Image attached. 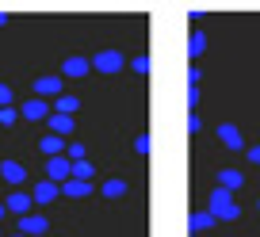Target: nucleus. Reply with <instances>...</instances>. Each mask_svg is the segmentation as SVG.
Instances as JSON below:
<instances>
[{"label":"nucleus","mask_w":260,"mask_h":237,"mask_svg":"<svg viewBox=\"0 0 260 237\" xmlns=\"http://www.w3.org/2000/svg\"><path fill=\"white\" fill-rule=\"evenodd\" d=\"M241 184H245V176H241L237 168H222V172H218V188H226V191H237Z\"/></svg>","instance_id":"obj_15"},{"label":"nucleus","mask_w":260,"mask_h":237,"mask_svg":"<svg viewBox=\"0 0 260 237\" xmlns=\"http://www.w3.org/2000/svg\"><path fill=\"white\" fill-rule=\"evenodd\" d=\"M12 104V88H8V84H0V107H8Z\"/></svg>","instance_id":"obj_26"},{"label":"nucleus","mask_w":260,"mask_h":237,"mask_svg":"<svg viewBox=\"0 0 260 237\" xmlns=\"http://www.w3.org/2000/svg\"><path fill=\"white\" fill-rule=\"evenodd\" d=\"M203 50H207V35L191 31V57H203Z\"/></svg>","instance_id":"obj_20"},{"label":"nucleus","mask_w":260,"mask_h":237,"mask_svg":"<svg viewBox=\"0 0 260 237\" xmlns=\"http://www.w3.org/2000/svg\"><path fill=\"white\" fill-rule=\"evenodd\" d=\"M218 142L226 149H234V153H245V138H241V130H237L234 123H218Z\"/></svg>","instance_id":"obj_4"},{"label":"nucleus","mask_w":260,"mask_h":237,"mask_svg":"<svg viewBox=\"0 0 260 237\" xmlns=\"http://www.w3.org/2000/svg\"><path fill=\"white\" fill-rule=\"evenodd\" d=\"M187 130H191V134H199V130H203V119H199V115H187Z\"/></svg>","instance_id":"obj_24"},{"label":"nucleus","mask_w":260,"mask_h":237,"mask_svg":"<svg viewBox=\"0 0 260 237\" xmlns=\"http://www.w3.org/2000/svg\"><path fill=\"white\" fill-rule=\"evenodd\" d=\"M214 222H218V218H214L211 211H195L191 214V233H203V229H211Z\"/></svg>","instance_id":"obj_16"},{"label":"nucleus","mask_w":260,"mask_h":237,"mask_svg":"<svg viewBox=\"0 0 260 237\" xmlns=\"http://www.w3.org/2000/svg\"><path fill=\"white\" fill-rule=\"evenodd\" d=\"M19 115L31 119V123H35V119H50V104H46V99H39V96H31L23 107H19Z\"/></svg>","instance_id":"obj_8"},{"label":"nucleus","mask_w":260,"mask_h":237,"mask_svg":"<svg viewBox=\"0 0 260 237\" xmlns=\"http://www.w3.org/2000/svg\"><path fill=\"white\" fill-rule=\"evenodd\" d=\"M61 195L84 199V195H92V184H88V180H65V184H61Z\"/></svg>","instance_id":"obj_13"},{"label":"nucleus","mask_w":260,"mask_h":237,"mask_svg":"<svg viewBox=\"0 0 260 237\" xmlns=\"http://www.w3.org/2000/svg\"><path fill=\"white\" fill-rule=\"evenodd\" d=\"M122 65H126V57H122L119 50H100V54L92 57V69H96V73H119Z\"/></svg>","instance_id":"obj_2"},{"label":"nucleus","mask_w":260,"mask_h":237,"mask_svg":"<svg viewBox=\"0 0 260 237\" xmlns=\"http://www.w3.org/2000/svg\"><path fill=\"white\" fill-rule=\"evenodd\" d=\"M0 23H8V16H4V12H0Z\"/></svg>","instance_id":"obj_28"},{"label":"nucleus","mask_w":260,"mask_h":237,"mask_svg":"<svg viewBox=\"0 0 260 237\" xmlns=\"http://www.w3.org/2000/svg\"><path fill=\"white\" fill-rule=\"evenodd\" d=\"M245 153H249V161H252V164H260V146H249Z\"/></svg>","instance_id":"obj_27"},{"label":"nucleus","mask_w":260,"mask_h":237,"mask_svg":"<svg viewBox=\"0 0 260 237\" xmlns=\"http://www.w3.org/2000/svg\"><path fill=\"white\" fill-rule=\"evenodd\" d=\"M46 229H50L46 214H23L19 218V233H27V237H42Z\"/></svg>","instance_id":"obj_5"},{"label":"nucleus","mask_w":260,"mask_h":237,"mask_svg":"<svg viewBox=\"0 0 260 237\" xmlns=\"http://www.w3.org/2000/svg\"><path fill=\"white\" fill-rule=\"evenodd\" d=\"M134 149H138V153H149V134H138V138H134Z\"/></svg>","instance_id":"obj_25"},{"label":"nucleus","mask_w":260,"mask_h":237,"mask_svg":"<svg viewBox=\"0 0 260 237\" xmlns=\"http://www.w3.org/2000/svg\"><path fill=\"white\" fill-rule=\"evenodd\" d=\"M4 211H8V207H4V203H0V218H4Z\"/></svg>","instance_id":"obj_29"},{"label":"nucleus","mask_w":260,"mask_h":237,"mask_svg":"<svg viewBox=\"0 0 260 237\" xmlns=\"http://www.w3.org/2000/svg\"><path fill=\"white\" fill-rule=\"evenodd\" d=\"M211 214H214L218 222L241 218V207L234 203V191H226V188H218V184H214V191H211Z\"/></svg>","instance_id":"obj_1"},{"label":"nucleus","mask_w":260,"mask_h":237,"mask_svg":"<svg viewBox=\"0 0 260 237\" xmlns=\"http://www.w3.org/2000/svg\"><path fill=\"white\" fill-rule=\"evenodd\" d=\"M16 119H19L16 107H0V126H16Z\"/></svg>","instance_id":"obj_21"},{"label":"nucleus","mask_w":260,"mask_h":237,"mask_svg":"<svg viewBox=\"0 0 260 237\" xmlns=\"http://www.w3.org/2000/svg\"><path fill=\"white\" fill-rule=\"evenodd\" d=\"M39 149H42L46 157H61V153H65L69 146H65V138H57V134H46V138L39 142Z\"/></svg>","instance_id":"obj_14"},{"label":"nucleus","mask_w":260,"mask_h":237,"mask_svg":"<svg viewBox=\"0 0 260 237\" xmlns=\"http://www.w3.org/2000/svg\"><path fill=\"white\" fill-rule=\"evenodd\" d=\"M130 69H134V73H149V57H146V54H138L134 61H130Z\"/></svg>","instance_id":"obj_23"},{"label":"nucleus","mask_w":260,"mask_h":237,"mask_svg":"<svg viewBox=\"0 0 260 237\" xmlns=\"http://www.w3.org/2000/svg\"><path fill=\"white\" fill-rule=\"evenodd\" d=\"M92 172H96V168H92L88 161H73V180H88L92 184Z\"/></svg>","instance_id":"obj_19"},{"label":"nucleus","mask_w":260,"mask_h":237,"mask_svg":"<svg viewBox=\"0 0 260 237\" xmlns=\"http://www.w3.org/2000/svg\"><path fill=\"white\" fill-rule=\"evenodd\" d=\"M12 237H27V233H12Z\"/></svg>","instance_id":"obj_30"},{"label":"nucleus","mask_w":260,"mask_h":237,"mask_svg":"<svg viewBox=\"0 0 260 237\" xmlns=\"http://www.w3.org/2000/svg\"><path fill=\"white\" fill-rule=\"evenodd\" d=\"M77 107H81V99H77V96H65V92L54 99V111H57V115H73Z\"/></svg>","instance_id":"obj_17"},{"label":"nucleus","mask_w":260,"mask_h":237,"mask_svg":"<svg viewBox=\"0 0 260 237\" xmlns=\"http://www.w3.org/2000/svg\"><path fill=\"white\" fill-rule=\"evenodd\" d=\"M46 176L54 184L73 180V161H69V157H50V161H46Z\"/></svg>","instance_id":"obj_3"},{"label":"nucleus","mask_w":260,"mask_h":237,"mask_svg":"<svg viewBox=\"0 0 260 237\" xmlns=\"http://www.w3.org/2000/svg\"><path fill=\"white\" fill-rule=\"evenodd\" d=\"M4 207H8L12 214H19V218H23V214L35 207V195H27V191H12V195L4 199Z\"/></svg>","instance_id":"obj_9"},{"label":"nucleus","mask_w":260,"mask_h":237,"mask_svg":"<svg viewBox=\"0 0 260 237\" xmlns=\"http://www.w3.org/2000/svg\"><path fill=\"white\" fill-rule=\"evenodd\" d=\"M256 207H260V203H256Z\"/></svg>","instance_id":"obj_31"},{"label":"nucleus","mask_w":260,"mask_h":237,"mask_svg":"<svg viewBox=\"0 0 260 237\" xmlns=\"http://www.w3.org/2000/svg\"><path fill=\"white\" fill-rule=\"evenodd\" d=\"M0 176H4L8 184H23L27 180V168L19 161H0Z\"/></svg>","instance_id":"obj_12"},{"label":"nucleus","mask_w":260,"mask_h":237,"mask_svg":"<svg viewBox=\"0 0 260 237\" xmlns=\"http://www.w3.org/2000/svg\"><path fill=\"white\" fill-rule=\"evenodd\" d=\"M61 88H65V81L61 77H39V81H35V96L39 99H46V96H61Z\"/></svg>","instance_id":"obj_7"},{"label":"nucleus","mask_w":260,"mask_h":237,"mask_svg":"<svg viewBox=\"0 0 260 237\" xmlns=\"http://www.w3.org/2000/svg\"><path fill=\"white\" fill-rule=\"evenodd\" d=\"M65 153H69V161H88V157H84V153H88V149H84L81 142H73V146L65 149Z\"/></svg>","instance_id":"obj_22"},{"label":"nucleus","mask_w":260,"mask_h":237,"mask_svg":"<svg viewBox=\"0 0 260 237\" xmlns=\"http://www.w3.org/2000/svg\"><path fill=\"white\" fill-rule=\"evenodd\" d=\"M104 195L107 199H122V195H126V180H107L104 184Z\"/></svg>","instance_id":"obj_18"},{"label":"nucleus","mask_w":260,"mask_h":237,"mask_svg":"<svg viewBox=\"0 0 260 237\" xmlns=\"http://www.w3.org/2000/svg\"><path fill=\"white\" fill-rule=\"evenodd\" d=\"M92 73V57H65L61 61V77H88Z\"/></svg>","instance_id":"obj_6"},{"label":"nucleus","mask_w":260,"mask_h":237,"mask_svg":"<svg viewBox=\"0 0 260 237\" xmlns=\"http://www.w3.org/2000/svg\"><path fill=\"white\" fill-rule=\"evenodd\" d=\"M46 123H50V134H57V138H69V134H73V115H50V119H46Z\"/></svg>","instance_id":"obj_11"},{"label":"nucleus","mask_w":260,"mask_h":237,"mask_svg":"<svg viewBox=\"0 0 260 237\" xmlns=\"http://www.w3.org/2000/svg\"><path fill=\"white\" fill-rule=\"evenodd\" d=\"M57 195H61V184H54V180H39L35 184V203L46 207V203H54Z\"/></svg>","instance_id":"obj_10"}]
</instances>
